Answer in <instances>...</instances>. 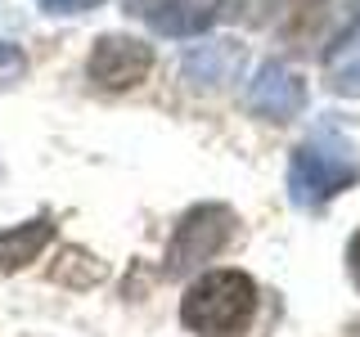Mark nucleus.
<instances>
[{
  "mask_svg": "<svg viewBox=\"0 0 360 337\" xmlns=\"http://www.w3.org/2000/svg\"><path fill=\"white\" fill-rule=\"evenodd\" d=\"M257 315V284L243 270H212L180 301V319L198 337H243Z\"/></svg>",
  "mask_w": 360,
  "mask_h": 337,
  "instance_id": "1",
  "label": "nucleus"
},
{
  "mask_svg": "<svg viewBox=\"0 0 360 337\" xmlns=\"http://www.w3.org/2000/svg\"><path fill=\"white\" fill-rule=\"evenodd\" d=\"M360 176V162H356V149L342 131H315L302 149H292V162H288V198L297 207H324L333 194L352 189Z\"/></svg>",
  "mask_w": 360,
  "mask_h": 337,
  "instance_id": "2",
  "label": "nucleus"
},
{
  "mask_svg": "<svg viewBox=\"0 0 360 337\" xmlns=\"http://www.w3.org/2000/svg\"><path fill=\"white\" fill-rule=\"evenodd\" d=\"M360 27V0H297L288 9L284 41L302 54H338Z\"/></svg>",
  "mask_w": 360,
  "mask_h": 337,
  "instance_id": "3",
  "label": "nucleus"
},
{
  "mask_svg": "<svg viewBox=\"0 0 360 337\" xmlns=\"http://www.w3.org/2000/svg\"><path fill=\"white\" fill-rule=\"evenodd\" d=\"M234 239V211L221 207V202H198L180 216L172 243H167V275H189L198 270L202 261L221 252L225 243Z\"/></svg>",
  "mask_w": 360,
  "mask_h": 337,
  "instance_id": "4",
  "label": "nucleus"
},
{
  "mask_svg": "<svg viewBox=\"0 0 360 337\" xmlns=\"http://www.w3.org/2000/svg\"><path fill=\"white\" fill-rule=\"evenodd\" d=\"M153 50L135 37H99L86 59V72L99 90H131L149 77Z\"/></svg>",
  "mask_w": 360,
  "mask_h": 337,
  "instance_id": "5",
  "label": "nucleus"
},
{
  "mask_svg": "<svg viewBox=\"0 0 360 337\" xmlns=\"http://www.w3.org/2000/svg\"><path fill=\"white\" fill-rule=\"evenodd\" d=\"M248 108L266 121H288L307 108V81H302L288 63L270 59V63L257 67V77L248 81Z\"/></svg>",
  "mask_w": 360,
  "mask_h": 337,
  "instance_id": "6",
  "label": "nucleus"
},
{
  "mask_svg": "<svg viewBox=\"0 0 360 337\" xmlns=\"http://www.w3.org/2000/svg\"><path fill=\"white\" fill-rule=\"evenodd\" d=\"M127 9L162 37H194L225 14V0H127Z\"/></svg>",
  "mask_w": 360,
  "mask_h": 337,
  "instance_id": "7",
  "label": "nucleus"
},
{
  "mask_svg": "<svg viewBox=\"0 0 360 337\" xmlns=\"http://www.w3.org/2000/svg\"><path fill=\"white\" fill-rule=\"evenodd\" d=\"M239 67H243L239 41H202V45H189L185 59H180V72L194 86H225L239 77Z\"/></svg>",
  "mask_w": 360,
  "mask_h": 337,
  "instance_id": "8",
  "label": "nucleus"
},
{
  "mask_svg": "<svg viewBox=\"0 0 360 337\" xmlns=\"http://www.w3.org/2000/svg\"><path fill=\"white\" fill-rule=\"evenodd\" d=\"M50 239H54V216H50V211H41V216L14 225V230H0V270L14 275V270L32 265L45 247H50Z\"/></svg>",
  "mask_w": 360,
  "mask_h": 337,
  "instance_id": "9",
  "label": "nucleus"
},
{
  "mask_svg": "<svg viewBox=\"0 0 360 337\" xmlns=\"http://www.w3.org/2000/svg\"><path fill=\"white\" fill-rule=\"evenodd\" d=\"M356 41H347L342 50H338V63L329 72V86L338 95H360V50H352Z\"/></svg>",
  "mask_w": 360,
  "mask_h": 337,
  "instance_id": "10",
  "label": "nucleus"
},
{
  "mask_svg": "<svg viewBox=\"0 0 360 337\" xmlns=\"http://www.w3.org/2000/svg\"><path fill=\"white\" fill-rule=\"evenodd\" d=\"M279 0H225V14L239 18V22H252V27H262V22L275 14Z\"/></svg>",
  "mask_w": 360,
  "mask_h": 337,
  "instance_id": "11",
  "label": "nucleus"
},
{
  "mask_svg": "<svg viewBox=\"0 0 360 337\" xmlns=\"http://www.w3.org/2000/svg\"><path fill=\"white\" fill-rule=\"evenodd\" d=\"M27 72V54L14 41H0V86H18Z\"/></svg>",
  "mask_w": 360,
  "mask_h": 337,
  "instance_id": "12",
  "label": "nucleus"
},
{
  "mask_svg": "<svg viewBox=\"0 0 360 337\" xmlns=\"http://www.w3.org/2000/svg\"><path fill=\"white\" fill-rule=\"evenodd\" d=\"M104 0H41L45 14H90V9H99Z\"/></svg>",
  "mask_w": 360,
  "mask_h": 337,
  "instance_id": "13",
  "label": "nucleus"
},
{
  "mask_svg": "<svg viewBox=\"0 0 360 337\" xmlns=\"http://www.w3.org/2000/svg\"><path fill=\"white\" fill-rule=\"evenodd\" d=\"M347 265H352V279L360 284V230H356V239H352V247H347Z\"/></svg>",
  "mask_w": 360,
  "mask_h": 337,
  "instance_id": "14",
  "label": "nucleus"
},
{
  "mask_svg": "<svg viewBox=\"0 0 360 337\" xmlns=\"http://www.w3.org/2000/svg\"><path fill=\"white\" fill-rule=\"evenodd\" d=\"M352 337H360V319H356V324H352Z\"/></svg>",
  "mask_w": 360,
  "mask_h": 337,
  "instance_id": "15",
  "label": "nucleus"
}]
</instances>
